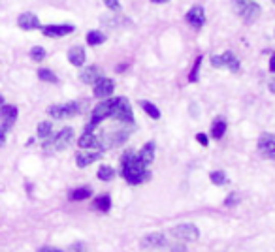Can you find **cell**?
I'll list each match as a JSON object with an SVG mask.
<instances>
[{"mask_svg":"<svg viewBox=\"0 0 275 252\" xmlns=\"http://www.w3.org/2000/svg\"><path fill=\"white\" fill-rule=\"evenodd\" d=\"M121 177L125 179L128 185H144L151 179L149 167L142 164V160L138 158V154L134 151H126L121 156Z\"/></svg>","mask_w":275,"mask_h":252,"instance_id":"6da1fadb","label":"cell"},{"mask_svg":"<svg viewBox=\"0 0 275 252\" xmlns=\"http://www.w3.org/2000/svg\"><path fill=\"white\" fill-rule=\"evenodd\" d=\"M74 142V128H63L61 132H57L55 135H51L49 139H45L42 143V147L44 149H53V151H64V149L68 147L70 143Z\"/></svg>","mask_w":275,"mask_h":252,"instance_id":"7a4b0ae2","label":"cell"},{"mask_svg":"<svg viewBox=\"0 0 275 252\" xmlns=\"http://www.w3.org/2000/svg\"><path fill=\"white\" fill-rule=\"evenodd\" d=\"M83 111V104L79 102H66V104H55L47 107V115L53 119H70L75 117Z\"/></svg>","mask_w":275,"mask_h":252,"instance_id":"3957f363","label":"cell"},{"mask_svg":"<svg viewBox=\"0 0 275 252\" xmlns=\"http://www.w3.org/2000/svg\"><path fill=\"white\" fill-rule=\"evenodd\" d=\"M130 137V130L126 128V124H123L121 128H113V130H107L106 134L100 135L102 139V149H107V147H119L123 143H126V139Z\"/></svg>","mask_w":275,"mask_h":252,"instance_id":"277c9868","label":"cell"},{"mask_svg":"<svg viewBox=\"0 0 275 252\" xmlns=\"http://www.w3.org/2000/svg\"><path fill=\"white\" fill-rule=\"evenodd\" d=\"M234 8H236V13L239 15V19L245 23H253L260 15V6L253 0H236Z\"/></svg>","mask_w":275,"mask_h":252,"instance_id":"5b68a950","label":"cell"},{"mask_svg":"<svg viewBox=\"0 0 275 252\" xmlns=\"http://www.w3.org/2000/svg\"><path fill=\"white\" fill-rule=\"evenodd\" d=\"M112 119L119 121L121 124H132L134 123V113H132V107H130V104H128V100L123 98V96H117V98H115Z\"/></svg>","mask_w":275,"mask_h":252,"instance_id":"8992f818","label":"cell"},{"mask_svg":"<svg viewBox=\"0 0 275 252\" xmlns=\"http://www.w3.org/2000/svg\"><path fill=\"white\" fill-rule=\"evenodd\" d=\"M170 235L179 241L193 243V241H196L200 237V230L194 226V224H190V222H185V224H177V226L172 228V230H170Z\"/></svg>","mask_w":275,"mask_h":252,"instance_id":"52a82bcc","label":"cell"},{"mask_svg":"<svg viewBox=\"0 0 275 252\" xmlns=\"http://www.w3.org/2000/svg\"><path fill=\"white\" fill-rule=\"evenodd\" d=\"M211 66L213 68H226V70H230V72H239V64L238 57L234 55L232 51H225L223 55H213L211 57Z\"/></svg>","mask_w":275,"mask_h":252,"instance_id":"ba28073f","label":"cell"},{"mask_svg":"<svg viewBox=\"0 0 275 252\" xmlns=\"http://www.w3.org/2000/svg\"><path fill=\"white\" fill-rule=\"evenodd\" d=\"M258 151L264 158H269L275 162V135L273 134H262L258 137Z\"/></svg>","mask_w":275,"mask_h":252,"instance_id":"9c48e42d","label":"cell"},{"mask_svg":"<svg viewBox=\"0 0 275 252\" xmlns=\"http://www.w3.org/2000/svg\"><path fill=\"white\" fill-rule=\"evenodd\" d=\"M77 145L81 149H93V151H104L102 149V139L100 135L94 134V130H87L85 128V132L81 134V137H79V142H77Z\"/></svg>","mask_w":275,"mask_h":252,"instance_id":"30bf717a","label":"cell"},{"mask_svg":"<svg viewBox=\"0 0 275 252\" xmlns=\"http://www.w3.org/2000/svg\"><path fill=\"white\" fill-rule=\"evenodd\" d=\"M113 89H115V83H113L112 79H107V77H100V79L94 83L93 94L96 96V98H100V100L112 98Z\"/></svg>","mask_w":275,"mask_h":252,"instance_id":"8fae6325","label":"cell"},{"mask_svg":"<svg viewBox=\"0 0 275 252\" xmlns=\"http://www.w3.org/2000/svg\"><path fill=\"white\" fill-rule=\"evenodd\" d=\"M100 156H102V151L81 149V151H77V154H75V164H77V167H87L91 166L93 162H96Z\"/></svg>","mask_w":275,"mask_h":252,"instance_id":"7c38bea8","label":"cell"},{"mask_svg":"<svg viewBox=\"0 0 275 252\" xmlns=\"http://www.w3.org/2000/svg\"><path fill=\"white\" fill-rule=\"evenodd\" d=\"M75 31L74 25H45L42 26V34L47 38H63Z\"/></svg>","mask_w":275,"mask_h":252,"instance_id":"4fadbf2b","label":"cell"},{"mask_svg":"<svg viewBox=\"0 0 275 252\" xmlns=\"http://www.w3.org/2000/svg\"><path fill=\"white\" fill-rule=\"evenodd\" d=\"M166 243H168V239H166L164 234H149L142 239L140 245H142V248H145V250H156V248L166 246Z\"/></svg>","mask_w":275,"mask_h":252,"instance_id":"5bb4252c","label":"cell"},{"mask_svg":"<svg viewBox=\"0 0 275 252\" xmlns=\"http://www.w3.org/2000/svg\"><path fill=\"white\" fill-rule=\"evenodd\" d=\"M185 19H187V23L190 26H194V29H202L204 23H206V12H204V8L202 6H193L187 12Z\"/></svg>","mask_w":275,"mask_h":252,"instance_id":"9a60e30c","label":"cell"},{"mask_svg":"<svg viewBox=\"0 0 275 252\" xmlns=\"http://www.w3.org/2000/svg\"><path fill=\"white\" fill-rule=\"evenodd\" d=\"M17 26L21 29V31H36V29H42L40 19H38L32 12L21 13V15L17 17Z\"/></svg>","mask_w":275,"mask_h":252,"instance_id":"2e32d148","label":"cell"},{"mask_svg":"<svg viewBox=\"0 0 275 252\" xmlns=\"http://www.w3.org/2000/svg\"><path fill=\"white\" fill-rule=\"evenodd\" d=\"M17 115H19V109L15 105H12V104L0 105V123L13 126L15 121H17Z\"/></svg>","mask_w":275,"mask_h":252,"instance_id":"e0dca14e","label":"cell"},{"mask_svg":"<svg viewBox=\"0 0 275 252\" xmlns=\"http://www.w3.org/2000/svg\"><path fill=\"white\" fill-rule=\"evenodd\" d=\"M100 68L98 66H87L85 70H81V74H79V79L83 81V83H87V85H94L96 81L100 79Z\"/></svg>","mask_w":275,"mask_h":252,"instance_id":"ac0fdd59","label":"cell"},{"mask_svg":"<svg viewBox=\"0 0 275 252\" xmlns=\"http://www.w3.org/2000/svg\"><path fill=\"white\" fill-rule=\"evenodd\" d=\"M138 158L142 160V164L144 166L149 167L153 162H155V143L149 142V143H145L144 147H142V151L138 153Z\"/></svg>","mask_w":275,"mask_h":252,"instance_id":"d6986e66","label":"cell"},{"mask_svg":"<svg viewBox=\"0 0 275 252\" xmlns=\"http://www.w3.org/2000/svg\"><path fill=\"white\" fill-rule=\"evenodd\" d=\"M68 61L72 66H77V68H81L83 64H85V49H83L81 45H74V47L68 51Z\"/></svg>","mask_w":275,"mask_h":252,"instance_id":"ffe728a7","label":"cell"},{"mask_svg":"<svg viewBox=\"0 0 275 252\" xmlns=\"http://www.w3.org/2000/svg\"><path fill=\"white\" fill-rule=\"evenodd\" d=\"M36 135L42 139V142L49 139L51 135H53V124H51V121H42V123L38 124Z\"/></svg>","mask_w":275,"mask_h":252,"instance_id":"44dd1931","label":"cell"},{"mask_svg":"<svg viewBox=\"0 0 275 252\" xmlns=\"http://www.w3.org/2000/svg\"><path fill=\"white\" fill-rule=\"evenodd\" d=\"M102 23L107 26H126L130 25V21L125 17H117V15H112V12H109V15H104L102 17Z\"/></svg>","mask_w":275,"mask_h":252,"instance_id":"7402d4cb","label":"cell"},{"mask_svg":"<svg viewBox=\"0 0 275 252\" xmlns=\"http://www.w3.org/2000/svg\"><path fill=\"white\" fill-rule=\"evenodd\" d=\"M226 121L225 119H217L215 123H213V126H211V137H215V139H221L223 135H225V132H226Z\"/></svg>","mask_w":275,"mask_h":252,"instance_id":"603a6c76","label":"cell"},{"mask_svg":"<svg viewBox=\"0 0 275 252\" xmlns=\"http://www.w3.org/2000/svg\"><path fill=\"white\" fill-rule=\"evenodd\" d=\"M91 194H93V190L89 188V186H83V188H75V190L70 192V200L72 202H81V200H87V198H91Z\"/></svg>","mask_w":275,"mask_h":252,"instance_id":"cb8c5ba5","label":"cell"},{"mask_svg":"<svg viewBox=\"0 0 275 252\" xmlns=\"http://www.w3.org/2000/svg\"><path fill=\"white\" fill-rule=\"evenodd\" d=\"M104 42H106V34H104V32H100V31L87 32V43H89V45L96 47V45H102Z\"/></svg>","mask_w":275,"mask_h":252,"instance_id":"d4e9b609","label":"cell"},{"mask_svg":"<svg viewBox=\"0 0 275 252\" xmlns=\"http://www.w3.org/2000/svg\"><path fill=\"white\" fill-rule=\"evenodd\" d=\"M93 207L96 211H102V213H107V211L112 209V200L109 196H98L96 200L93 202Z\"/></svg>","mask_w":275,"mask_h":252,"instance_id":"484cf974","label":"cell"},{"mask_svg":"<svg viewBox=\"0 0 275 252\" xmlns=\"http://www.w3.org/2000/svg\"><path fill=\"white\" fill-rule=\"evenodd\" d=\"M140 105H142V109H144L151 119H160V109H158L155 104H151V102H147V100H142Z\"/></svg>","mask_w":275,"mask_h":252,"instance_id":"4316f807","label":"cell"},{"mask_svg":"<svg viewBox=\"0 0 275 252\" xmlns=\"http://www.w3.org/2000/svg\"><path fill=\"white\" fill-rule=\"evenodd\" d=\"M38 77H40V81H45V83H59V77L47 68H40L38 70Z\"/></svg>","mask_w":275,"mask_h":252,"instance_id":"83f0119b","label":"cell"},{"mask_svg":"<svg viewBox=\"0 0 275 252\" xmlns=\"http://www.w3.org/2000/svg\"><path fill=\"white\" fill-rule=\"evenodd\" d=\"M113 177H115V170H113L112 166H100V170H98V179H100V181L107 183V181H112Z\"/></svg>","mask_w":275,"mask_h":252,"instance_id":"f1b7e54d","label":"cell"},{"mask_svg":"<svg viewBox=\"0 0 275 252\" xmlns=\"http://www.w3.org/2000/svg\"><path fill=\"white\" fill-rule=\"evenodd\" d=\"M45 55H47V53H45V49H44V47H40V45H34V47L31 49V59L34 62H42L45 59Z\"/></svg>","mask_w":275,"mask_h":252,"instance_id":"f546056e","label":"cell"},{"mask_svg":"<svg viewBox=\"0 0 275 252\" xmlns=\"http://www.w3.org/2000/svg\"><path fill=\"white\" fill-rule=\"evenodd\" d=\"M209 179H211V183L213 185H217V186H221V185H225L226 181V173L225 172H211L209 173Z\"/></svg>","mask_w":275,"mask_h":252,"instance_id":"4dcf8cb0","label":"cell"},{"mask_svg":"<svg viewBox=\"0 0 275 252\" xmlns=\"http://www.w3.org/2000/svg\"><path fill=\"white\" fill-rule=\"evenodd\" d=\"M200 66H202V55L196 57V62H194V66H193V72H190V75H188V81H190V83H196V81H198Z\"/></svg>","mask_w":275,"mask_h":252,"instance_id":"1f68e13d","label":"cell"},{"mask_svg":"<svg viewBox=\"0 0 275 252\" xmlns=\"http://www.w3.org/2000/svg\"><path fill=\"white\" fill-rule=\"evenodd\" d=\"M12 130V126L10 124H0V147H4L6 145V137H8V132Z\"/></svg>","mask_w":275,"mask_h":252,"instance_id":"d6a6232c","label":"cell"},{"mask_svg":"<svg viewBox=\"0 0 275 252\" xmlns=\"http://www.w3.org/2000/svg\"><path fill=\"white\" fill-rule=\"evenodd\" d=\"M104 4H106L107 10H112L113 13L121 12V2H119V0H104Z\"/></svg>","mask_w":275,"mask_h":252,"instance_id":"836d02e7","label":"cell"},{"mask_svg":"<svg viewBox=\"0 0 275 252\" xmlns=\"http://www.w3.org/2000/svg\"><path fill=\"white\" fill-rule=\"evenodd\" d=\"M238 203H239V196H236V194H230V196L225 200L226 207H234V205H238Z\"/></svg>","mask_w":275,"mask_h":252,"instance_id":"e575fe53","label":"cell"},{"mask_svg":"<svg viewBox=\"0 0 275 252\" xmlns=\"http://www.w3.org/2000/svg\"><path fill=\"white\" fill-rule=\"evenodd\" d=\"M196 142L200 143L202 147H207V143H209V139H207L206 134H196Z\"/></svg>","mask_w":275,"mask_h":252,"instance_id":"d590c367","label":"cell"},{"mask_svg":"<svg viewBox=\"0 0 275 252\" xmlns=\"http://www.w3.org/2000/svg\"><path fill=\"white\" fill-rule=\"evenodd\" d=\"M168 252H187V248H185L183 245H172L168 248Z\"/></svg>","mask_w":275,"mask_h":252,"instance_id":"8d00e7d4","label":"cell"},{"mask_svg":"<svg viewBox=\"0 0 275 252\" xmlns=\"http://www.w3.org/2000/svg\"><path fill=\"white\" fill-rule=\"evenodd\" d=\"M269 72L275 74V53H271V57H269Z\"/></svg>","mask_w":275,"mask_h":252,"instance_id":"74e56055","label":"cell"},{"mask_svg":"<svg viewBox=\"0 0 275 252\" xmlns=\"http://www.w3.org/2000/svg\"><path fill=\"white\" fill-rule=\"evenodd\" d=\"M74 252H87V248L81 243H77V245H74Z\"/></svg>","mask_w":275,"mask_h":252,"instance_id":"f35d334b","label":"cell"},{"mask_svg":"<svg viewBox=\"0 0 275 252\" xmlns=\"http://www.w3.org/2000/svg\"><path fill=\"white\" fill-rule=\"evenodd\" d=\"M38 252H63V250H59V248H51V246H44V248H40Z\"/></svg>","mask_w":275,"mask_h":252,"instance_id":"ab89813d","label":"cell"},{"mask_svg":"<svg viewBox=\"0 0 275 252\" xmlns=\"http://www.w3.org/2000/svg\"><path fill=\"white\" fill-rule=\"evenodd\" d=\"M268 87H269V93H273V94H275V77H273V79H269Z\"/></svg>","mask_w":275,"mask_h":252,"instance_id":"60d3db41","label":"cell"},{"mask_svg":"<svg viewBox=\"0 0 275 252\" xmlns=\"http://www.w3.org/2000/svg\"><path fill=\"white\" fill-rule=\"evenodd\" d=\"M153 4H166V2H170V0H151Z\"/></svg>","mask_w":275,"mask_h":252,"instance_id":"b9f144b4","label":"cell"},{"mask_svg":"<svg viewBox=\"0 0 275 252\" xmlns=\"http://www.w3.org/2000/svg\"><path fill=\"white\" fill-rule=\"evenodd\" d=\"M4 104H6V102H4V96L0 94V105H4Z\"/></svg>","mask_w":275,"mask_h":252,"instance_id":"7bdbcfd3","label":"cell"},{"mask_svg":"<svg viewBox=\"0 0 275 252\" xmlns=\"http://www.w3.org/2000/svg\"><path fill=\"white\" fill-rule=\"evenodd\" d=\"M271 2H273V4H275V0H271Z\"/></svg>","mask_w":275,"mask_h":252,"instance_id":"ee69618b","label":"cell"}]
</instances>
